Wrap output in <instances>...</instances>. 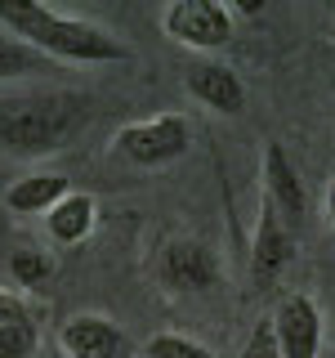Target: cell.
Wrapping results in <instances>:
<instances>
[{
	"label": "cell",
	"instance_id": "cell-20",
	"mask_svg": "<svg viewBox=\"0 0 335 358\" xmlns=\"http://www.w3.org/2000/svg\"><path fill=\"white\" fill-rule=\"evenodd\" d=\"M327 81H331V103H335V54H331V72H327Z\"/></svg>",
	"mask_w": 335,
	"mask_h": 358
},
{
	"label": "cell",
	"instance_id": "cell-15",
	"mask_svg": "<svg viewBox=\"0 0 335 358\" xmlns=\"http://www.w3.org/2000/svg\"><path fill=\"white\" fill-rule=\"evenodd\" d=\"M143 358H215V354L201 341H188V336H179V331H161L143 345Z\"/></svg>",
	"mask_w": 335,
	"mask_h": 358
},
{
	"label": "cell",
	"instance_id": "cell-2",
	"mask_svg": "<svg viewBox=\"0 0 335 358\" xmlns=\"http://www.w3.org/2000/svg\"><path fill=\"white\" fill-rule=\"evenodd\" d=\"M94 103L76 90H27V94L0 99V152L14 157H50L76 139Z\"/></svg>",
	"mask_w": 335,
	"mask_h": 358
},
{
	"label": "cell",
	"instance_id": "cell-19",
	"mask_svg": "<svg viewBox=\"0 0 335 358\" xmlns=\"http://www.w3.org/2000/svg\"><path fill=\"white\" fill-rule=\"evenodd\" d=\"M327 220H331V229H335V175H331V184H327Z\"/></svg>",
	"mask_w": 335,
	"mask_h": 358
},
{
	"label": "cell",
	"instance_id": "cell-21",
	"mask_svg": "<svg viewBox=\"0 0 335 358\" xmlns=\"http://www.w3.org/2000/svg\"><path fill=\"white\" fill-rule=\"evenodd\" d=\"M45 358H63V354H59V350H54V354H45Z\"/></svg>",
	"mask_w": 335,
	"mask_h": 358
},
{
	"label": "cell",
	"instance_id": "cell-1",
	"mask_svg": "<svg viewBox=\"0 0 335 358\" xmlns=\"http://www.w3.org/2000/svg\"><path fill=\"white\" fill-rule=\"evenodd\" d=\"M0 27L5 36L31 45L50 63H126L130 45L117 41L107 27L76 14H59L36 0H0Z\"/></svg>",
	"mask_w": 335,
	"mask_h": 358
},
{
	"label": "cell",
	"instance_id": "cell-6",
	"mask_svg": "<svg viewBox=\"0 0 335 358\" xmlns=\"http://www.w3.org/2000/svg\"><path fill=\"white\" fill-rule=\"evenodd\" d=\"M59 354L63 358H134V345L103 313H76L59 327Z\"/></svg>",
	"mask_w": 335,
	"mask_h": 358
},
{
	"label": "cell",
	"instance_id": "cell-14",
	"mask_svg": "<svg viewBox=\"0 0 335 358\" xmlns=\"http://www.w3.org/2000/svg\"><path fill=\"white\" fill-rule=\"evenodd\" d=\"M9 273H14L18 287L40 291L54 278V255L50 251H36V246H18V251H9Z\"/></svg>",
	"mask_w": 335,
	"mask_h": 358
},
{
	"label": "cell",
	"instance_id": "cell-12",
	"mask_svg": "<svg viewBox=\"0 0 335 358\" xmlns=\"http://www.w3.org/2000/svg\"><path fill=\"white\" fill-rule=\"evenodd\" d=\"M94 220H98L94 197L72 188V193H67L59 206L45 215V229H50V242L54 246H76V242H85L89 233H94Z\"/></svg>",
	"mask_w": 335,
	"mask_h": 358
},
{
	"label": "cell",
	"instance_id": "cell-9",
	"mask_svg": "<svg viewBox=\"0 0 335 358\" xmlns=\"http://www.w3.org/2000/svg\"><path fill=\"white\" fill-rule=\"evenodd\" d=\"M295 255V233L282 224L273 206H260V224H255V242H251V287H273V278L282 273Z\"/></svg>",
	"mask_w": 335,
	"mask_h": 358
},
{
	"label": "cell",
	"instance_id": "cell-5",
	"mask_svg": "<svg viewBox=\"0 0 335 358\" xmlns=\"http://www.w3.org/2000/svg\"><path fill=\"white\" fill-rule=\"evenodd\" d=\"M260 179H264V201L282 215V224L290 233H299L304 229V215H308V193H304V179H299L295 162L286 157L282 143H264Z\"/></svg>",
	"mask_w": 335,
	"mask_h": 358
},
{
	"label": "cell",
	"instance_id": "cell-3",
	"mask_svg": "<svg viewBox=\"0 0 335 358\" xmlns=\"http://www.w3.org/2000/svg\"><path fill=\"white\" fill-rule=\"evenodd\" d=\"M188 148H193V126H188L179 112H161V117H148V121H134V126L117 130V152L126 157V162L143 166V171L170 166Z\"/></svg>",
	"mask_w": 335,
	"mask_h": 358
},
{
	"label": "cell",
	"instance_id": "cell-16",
	"mask_svg": "<svg viewBox=\"0 0 335 358\" xmlns=\"http://www.w3.org/2000/svg\"><path fill=\"white\" fill-rule=\"evenodd\" d=\"M31 350H36V322L0 327V358H27Z\"/></svg>",
	"mask_w": 335,
	"mask_h": 358
},
{
	"label": "cell",
	"instance_id": "cell-18",
	"mask_svg": "<svg viewBox=\"0 0 335 358\" xmlns=\"http://www.w3.org/2000/svg\"><path fill=\"white\" fill-rule=\"evenodd\" d=\"M14 322H31V313H27V305H22L18 296L0 291V327H14Z\"/></svg>",
	"mask_w": 335,
	"mask_h": 358
},
{
	"label": "cell",
	"instance_id": "cell-7",
	"mask_svg": "<svg viewBox=\"0 0 335 358\" xmlns=\"http://www.w3.org/2000/svg\"><path fill=\"white\" fill-rule=\"evenodd\" d=\"M156 278L170 291H210L219 282V260L206 242L179 238V242L161 246V255H156Z\"/></svg>",
	"mask_w": 335,
	"mask_h": 358
},
{
	"label": "cell",
	"instance_id": "cell-8",
	"mask_svg": "<svg viewBox=\"0 0 335 358\" xmlns=\"http://www.w3.org/2000/svg\"><path fill=\"white\" fill-rule=\"evenodd\" d=\"M273 336L282 358H318L322 354V309L304 291H290L273 313Z\"/></svg>",
	"mask_w": 335,
	"mask_h": 358
},
{
	"label": "cell",
	"instance_id": "cell-13",
	"mask_svg": "<svg viewBox=\"0 0 335 358\" xmlns=\"http://www.w3.org/2000/svg\"><path fill=\"white\" fill-rule=\"evenodd\" d=\"M50 59L36 54L31 45H22L14 36H0V81H18V76H36V72H50Z\"/></svg>",
	"mask_w": 335,
	"mask_h": 358
},
{
	"label": "cell",
	"instance_id": "cell-22",
	"mask_svg": "<svg viewBox=\"0 0 335 358\" xmlns=\"http://www.w3.org/2000/svg\"><path fill=\"white\" fill-rule=\"evenodd\" d=\"M331 18H335V0H331Z\"/></svg>",
	"mask_w": 335,
	"mask_h": 358
},
{
	"label": "cell",
	"instance_id": "cell-11",
	"mask_svg": "<svg viewBox=\"0 0 335 358\" xmlns=\"http://www.w3.org/2000/svg\"><path fill=\"white\" fill-rule=\"evenodd\" d=\"M67 193H72V179H67V175L36 171V175L14 179V188L5 193V206L14 210V215H50Z\"/></svg>",
	"mask_w": 335,
	"mask_h": 358
},
{
	"label": "cell",
	"instance_id": "cell-4",
	"mask_svg": "<svg viewBox=\"0 0 335 358\" xmlns=\"http://www.w3.org/2000/svg\"><path fill=\"white\" fill-rule=\"evenodd\" d=\"M161 31L188 50H223L237 31L232 22V9L219 5V0H174V5L161 9Z\"/></svg>",
	"mask_w": 335,
	"mask_h": 358
},
{
	"label": "cell",
	"instance_id": "cell-10",
	"mask_svg": "<svg viewBox=\"0 0 335 358\" xmlns=\"http://www.w3.org/2000/svg\"><path fill=\"white\" fill-rule=\"evenodd\" d=\"M184 90L197 99V103H206L210 112H223V117H237V112L246 108V85H241V76L232 72L228 63H215V59L188 67Z\"/></svg>",
	"mask_w": 335,
	"mask_h": 358
},
{
	"label": "cell",
	"instance_id": "cell-17",
	"mask_svg": "<svg viewBox=\"0 0 335 358\" xmlns=\"http://www.w3.org/2000/svg\"><path fill=\"white\" fill-rule=\"evenodd\" d=\"M241 358H282V345H277V336H273V318H260V322H255V331L246 336Z\"/></svg>",
	"mask_w": 335,
	"mask_h": 358
}]
</instances>
